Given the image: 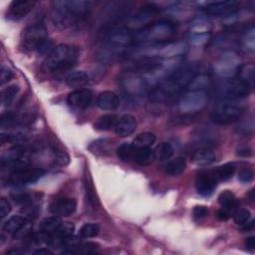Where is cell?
Listing matches in <instances>:
<instances>
[{"label":"cell","mask_w":255,"mask_h":255,"mask_svg":"<svg viewBox=\"0 0 255 255\" xmlns=\"http://www.w3.org/2000/svg\"><path fill=\"white\" fill-rule=\"evenodd\" d=\"M78 56L79 51L76 47L67 44L57 45L43 62L42 70L46 74L68 70L76 64Z\"/></svg>","instance_id":"obj_1"},{"label":"cell","mask_w":255,"mask_h":255,"mask_svg":"<svg viewBox=\"0 0 255 255\" xmlns=\"http://www.w3.org/2000/svg\"><path fill=\"white\" fill-rule=\"evenodd\" d=\"M177 28L170 20H161L149 24L135 32V44L144 42H154V44L171 41L176 34Z\"/></svg>","instance_id":"obj_2"},{"label":"cell","mask_w":255,"mask_h":255,"mask_svg":"<svg viewBox=\"0 0 255 255\" xmlns=\"http://www.w3.org/2000/svg\"><path fill=\"white\" fill-rule=\"evenodd\" d=\"M188 50L187 44L181 41H167L158 44H154L148 47L143 54L145 57L151 58H166L173 59L184 55Z\"/></svg>","instance_id":"obj_3"},{"label":"cell","mask_w":255,"mask_h":255,"mask_svg":"<svg viewBox=\"0 0 255 255\" xmlns=\"http://www.w3.org/2000/svg\"><path fill=\"white\" fill-rule=\"evenodd\" d=\"M240 60L238 56L232 52H224L215 62L214 71L215 73L224 79H231L237 75L240 68Z\"/></svg>","instance_id":"obj_4"},{"label":"cell","mask_w":255,"mask_h":255,"mask_svg":"<svg viewBox=\"0 0 255 255\" xmlns=\"http://www.w3.org/2000/svg\"><path fill=\"white\" fill-rule=\"evenodd\" d=\"M207 95L204 91H189L179 101L178 107L184 114L200 112L207 104Z\"/></svg>","instance_id":"obj_5"},{"label":"cell","mask_w":255,"mask_h":255,"mask_svg":"<svg viewBox=\"0 0 255 255\" xmlns=\"http://www.w3.org/2000/svg\"><path fill=\"white\" fill-rule=\"evenodd\" d=\"M120 83L125 92L131 97H142L147 91L145 79L132 71L124 72L120 77Z\"/></svg>","instance_id":"obj_6"},{"label":"cell","mask_w":255,"mask_h":255,"mask_svg":"<svg viewBox=\"0 0 255 255\" xmlns=\"http://www.w3.org/2000/svg\"><path fill=\"white\" fill-rule=\"evenodd\" d=\"M231 103H224L219 105L212 113L211 119L218 125H228L238 121L242 114L243 109L230 101Z\"/></svg>","instance_id":"obj_7"},{"label":"cell","mask_w":255,"mask_h":255,"mask_svg":"<svg viewBox=\"0 0 255 255\" xmlns=\"http://www.w3.org/2000/svg\"><path fill=\"white\" fill-rule=\"evenodd\" d=\"M47 39V30L42 23L32 24L22 33V45L29 51H36L37 48Z\"/></svg>","instance_id":"obj_8"},{"label":"cell","mask_w":255,"mask_h":255,"mask_svg":"<svg viewBox=\"0 0 255 255\" xmlns=\"http://www.w3.org/2000/svg\"><path fill=\"white\" fill-rule=\"evenodd\" d=\"M46 174L45 170L40 168H25L18 171L11 172L6 179L8 186H24L34 184L39 181Z\"/></svg>","instance_id":"obj_9"},{"label":"cell","mask_w":255,"mask_h":255,"mask_svg":"<svg viewBox=\"0 0 255 255\" xmlns=\"http://www.w3.org/2000/svg\"><path fill=\"white\" fill-rule=\"evenodd\" d=\"M250 87L239 79H229L219 88V95L227 101H235L249 95Z\"/></svg>","instance_id":"obj_10"},{"label":"cell","mask_w":255,"mask_h":255,"mask_svg":"<svg viewBox=\"0 0 255 255\" xmlns=\"http://www.w3.org/2000/svg\"><path fill=\"white\" fill-rule=\"evenodd\" d=\"M218 180L213 171H202L197 174L195 179V188L197 192L202 196H209L213 193Z\"/></svg>","instance_id":"obj_11"},{"label":"cell","mask_w":255,"mask_h":255,"mask_svg":"<svg viewBox=\"0 0 255 255\" xmlns=\"http://www.w3.org/2000/svg\"><path fill=\"white\" fill-rule=\"evenodd\" d=\"M77 208V202L71 197H60L55 199L49 207L50 212L53 215L59 217H66L72 215Z\"/></svg>","instance_id":"obj_12"},{"label":"cell","mask_w":255,"mask_h":255,"mask_svg":"<svg viewBox=\"0 0 255 255\" xmlns=\"http://www.w3.org/2000/svg\"><path fill=\"white\" fill-rule=\"evenodd\" d=\"M77 19L65 8L63 7L59 1L54 2V9L52 12V21L60 30L66 29L71 26Z\"/></svg>","instance_id":"obj_13"},{"label":"cell","mask_w":255,"mask_h":255,"mask_svg":"<svg viewBox=\"0 0 255 255\" xmlns=\"http://www.w3.org/2000/svg\"><path fill=\"white\" fill-rule=\"evenodd\" d=\"M237 10V2L217 1L208 3L204 7L206 15L209 16H231Z\"/></svg>","instance_id":"obj_14"},{"label":"cell","mask_w":255,"mask_h":255,"mask_svg":"<svg viewBox=\"0 0 255 255\" xmlns=\"http://www.w3.org/2000/svg\"><path fill=\"white\" fill-rule=\"evenodd\" d=\"M137 129V120L132 115H124L119 118L116 126L115 133L122 138H126L131 136Z\"/></svg>","instance_id":"obj_15"},{"label":"cell","mask_w":255,"mask_h":255,"mask_svg":"<svg viewBox=\"0 0 255 255\" xmlns=\"http://www.w3.org/2000/svg\"><path fill=\"white\" fill-rule=\"evenodd\" d=\"M93 100V94L90 90L79 89L70 93L67 97L69 106L77 109H87Z\"/></svg>","instance_id":"obj_16"},{"label":"cell","mask_w":255,"mask_h":255,"mask_svg":"<svg viewBox=\"0 0 255 255\" xmlns=\"http://www.w3.org/2000/svg\"><path fill=\"white\" fill-rule=\"evenodd\" d=\"M59 3L65 7L77 20L87 15L91 2L84 0H62Z\"/></svg>","instance_id":"obj_17"},{"label":"cell","mask_w":255,"mask_h":255,"mask_svg":"<svg viewBox=\"0 0 255 255\" xmlns=\"http://www.w3.org/2000/svg\"><path fill=\"white\" fill-rule=\"evenodd\" d=\"M36 1L32 0H14L9 7V15L14 19L25 17L35 6Z\"/></svg>","instance_id":"obj_18"},{"label":"cell","mask_w":255,"mask_h":255,"mask_svg":"<svg viewBox=\"0 0 255 255\" xmlns=\"http://www.w3.org/2000/svg\"><path fill=\"white\" fill-rule=\"evenodd\" d=\"M97 105L101 110L114 111L120 106V99L116 93L104 91L98 96Z\"/></svg>","instance_id":"obj_19"},{"label":"cell","mask_w":255,"mask_h":255,"mask_svg":"<svg viewBox=\"0 0 255 255\" xmlns=\"http://www.w3.org/2000/svg\"><path fill=\"white\" fill-rule=\"evenodd\" d=\"M216 160V155L210 149H200L191 156V162L196 166H209Z\"/></svg>","instance_id":"obj_20"},{"label":"cell","mask_w":255,"mask_h":255,"mask_svg":"<svg viewBox=\"0 0 255 255\" xmlns=\"http://www.w3.org/2000/svg\"><path fill=\"white\" fill-rule=\"evenodd\" d=\"M65 82L70 88H75L79 90L80 88H83L88 84L89 76L83 71H74L66 77Z\"/></svg>","instance_id":"obj_21"},{"label":"cell","mask_w":255,"mask_h":255,"mask_svg":"<svg viewBox=\"0 0 255 255\" xmlns=\"http://www.w3.org/2000/svg\"><path fill=\"white\" fill-rule=\"evenodd\" d=\"M186 168H187L186 159L183 157H178L166 165L165 172L170 177H179L185 172Z\"/></svg>","instance_id":"obj_22"},{"label":"cell","mask_w":255,"mask_h":255,"mask_svg":"<svg viewBox=\"0 0 255 255\" xmlns=\"http://www.w3.org/2000/svg\"><path fill=\"white\" fill-rule=\"evenodd\" d=\"M62 224H63V221L61 220V218L59 216L54 215V216L45 218L41 222L40 229H41V231H43L45 233H48L53 237L58 233Z\"/></svg>","instance_id":"obj_23"},{"label":"cell","mask_w":255,"mask_h":255,"mask_svg":"<svg viewBox=\"0 0 255 255\" xmlns=\"http://www.w3.org/2000/svg\"><path fill=\"white\" fill-rule=\"evenodd\" d=\"M156 160L155 153L151 148H136L134 161L140 166H149Z\"/></svg>","instance_id":"obj_24"},{"label":"cell","mask_w":255,"mask_h":255,"mask_svg":"<svg viewBox=\"0 0 255 255\" xmlns=\"http://www.w3.org/2000/svg\"><path fill=\"white\" fill-rule=\"evenodd\" d=\"M119 117L116 114H106L96 121L95 129L99 131H110L115 129Z\"/></svg>","instance_id":"obj_25"},{"label":"cell","mask_w":255,"mask_h":255,"mask_svg":"<svg viewBox=\"0 0 255 255\" xmlns=\"http://www.w3.org/2000/svg\"><path fill=\"white\" fill-rule=\"evenodd\" d=\"M26 154H27V150L22 145L21 146L12 147L11 149L7 150L2 155V157H1V164L23 160V158L25 157Z\"/></svg>","instance_id":"obj_26"},{"label":"cell","mask_w":255,"mask_h":255,"mask_svg":"<svg viewBox=\"0 0 255 255\" xmlns=\"http://www.w3.org/2000/svg\"><path fill=\"white\" fill-rule=\"evenodd\" d=\"M89 151L96 156H107L111 153L112 143L108 140H97L91 143L88 147Z\"/></svg>","instance_id":"obj_27"},{"label":"cell","mask_w":255,"mask_h":255,"mask_svg":"<svg viewBox=\"0 0 255 255\" xmlns=\"http://www.w3.org/2000/svg\"><path fill=\"white\" fill-rule=\"evenodd\" d=\"M85 189H86V196L87 200L89 201L90 205H92L94 208H97L100 205L99 197L96 192V189L93 184V180L90 175H85Z\"/></svg>","instance_id":"obj_28"},{"label":"cell","mask_w":255,"mask_h":255,"mask_svg":"<svg viewBox=\"0 0 255 255\" xmlns=\"http://www.w3.org/2000/svg\"><path fill=\"white\" fill-rule=\"evenodd\" d=\"M29 220L20 215H13L8 220H6L3 224V230L7 233L14 234L16 231H18L23 225H25Z\"/></svg>","instance_id":"obj_29"},{"label":"cell","mask_w":255,"mask_h":255,"mask_svg":"<svg viewBox=\"0 0 255 255\" xmlns=\"http://www.w3.org/2000/svg\"><path fill=\"white\" fill-rule=\"evenodd\" d=\"M135 152H136V147L133 144L125 143L118 147L117 156L122 162L129 163L132 160H134Z\"/></svg>","instance_id":"obj_30"},{"label":"cell","mask_w":255,"mask_h":255,"mask_svg":"<svg viewBox=\"0 0 255 255\" xmlns=\"http://www.w3.org/2000/svg\"><path fill=\"white\" fill-rule=\"evenodd\" d=\"M213 172L218 181L224 182V181L230 180L234 176V174L236 172V167L234 164L228 163V164H224V165L218 167Z\"/></svg>","instance_id":"obj_31"},{"label":"cell","mask_w":255,"mask_h":255,"mask_svg":"<svg viewBox=\"0 0 255 255\" xmlns=\"http://www.w3.org/2000/svg\"><path fill=\"white\" fill-rule=\"evenodd\" d=\"M254 73H255L254 66L252 64H246V65L240 66L237 75L239 76V80H241L242 82L247 84L250 88H252L254 83Z\"/></svg>","instance_id":"obj_32"},{"label":"cell","mask_w":255,"mask_h":255,"mask_svg":"<svg viewBox=\"0 0 255 255\" xmlns=\"http://www.w3.org/2000/svg\"><path fill=\"white\" fill-rule=\"evenodd\" d=\"M38 193H30L26 191H15L11 193V198L18 204L27 205L31 203H35L36 199H39Z\"/></svg>","instance_id":"obj_33"},{"label":"cell","mask_w":255,"mask_h":255,"mask_svg":"<svg viewBox=\"0 0 255 255\" xmlns=\"http://www.w3.org/2000/svg\"><path fill=\"white\" fill-rule=\"evenodd\" d=\"M210 79L207 75L197 74L188 86L189 91H204L209 86Z\"/></svg>","instance_id":"obj_34"},{"label":"cell","mask_w":255,"mask_h":255,"mask_svg":"<svg viewBox=\"0 0 255 255\" xmlns=\"http://www.w3.org/2000/svg\"><path fill=\"white\" fill-rule=\"evenodd\" d=\"M155 157L160 162L170 160L174 156V149L169 143H161L154 151Z\"/></svg>","instance_id":"obj_35"},{"label":"cell","mask_w":255,"mask_h":255,"mask_svg":"<svg viewBox=\"0 0 255 255\" xmlns=\"http://www.w3.org/2000/svg\"><path fill=\"white\" fill-rule=\"evenodd\" d=\"M1 143H10L16 146H21L29 141V137L23 133H16V134H1Z\"/></svg>","instance_id":"obj_36"},{"label":"cell","mask_w":255,"mask_h":255,"mask_svg":"<svg viewBox=\"0 0 255 255\" xmlns=\"http://www.w3.org/2000/svg\"><path fill=\"white\" fill-rule=\"evenodd\" d=\"M157 137L154 133H142L134 140L133 145L136 148H150L155 144Z\"/></svg>","instance_id":"obj_37"},{"label":"cell","mask_w":255,"mask_h":255,"mask_svg":"<svg viewBox=\"0 0 255 255\" xmlns=\"http://www.w3.org/2000/svg\"><path fill=\"white\" fill-rule=\"evenodd\" d=\"M242 48L245 49L249 53H254L255 51V29L251 26L249 29L246 30L244 33L242 40H241Z\"/></svg>","instance_id":"obj_38"},{"label":"cell","mask_w":255,"mask_h":255,"mask_svg":"<svg viewBox=\"0 0 255 255\" xmlns=\"http://www.w3.org/2000/svg\"><path fill=\"white\" fill-rule=\"evenodd\" d=\"M211 28L210 23L204 18H197L192 21L191 25V33L192 34H202L209 33Z\"/></svg>","instance_id":"obj_39"},{"label":"cell","mask_w":255,"mask_h":255,"mask_svg":"<svg viewBox=\"0 0 255 255\" xmlns=\"http://www.w3.org/2000/svg\"><path fill=\"white\" fill-rule=\"evenodd\" d=\"M20 88L17 85H10L2 90L1 101L5 106H9L19 93Z\"/></svg>","instance_id":"obj_40"},{"label":"cell","mask_w":255,"mask_h":255,"mask_svg":"<svg viewBox=\"0 0 255 255\" xmlns=\"http://www.w3.org/2000/svg\"><path fill=\"white\" fill-rule=\"evenodd\" d=\"M100 232V226L97 223H85L79 230V235L82 238H94Z\"/></svg>","instance_id":"obj_41"},{"label":"cell","mask_w":255,"mask_h":255,"mask_svg":"<svg viewBox=\"0 0 255 255\" xmlns=\"http://www.w3.org/2000/svg\"><path fill=\"white\" fill-rule=\"evenodd\" d=\"M218 202L222 207L236 208L237 201L234 193L231 191H224L218 196Z\"/></svg>","instance_id":"obj_42"},{"label":"cell","mask_w":255,"mask_h":255,"mask_svg":"<svg viewBox=\"0 0 255 255\" xmlns=\"http://www.w3.org/2000/svg\"><path fill=\"white\" fill-rule=\"evenodd\" d=\"M233 220L237 225H243L250 219V211L247 208H239L233 212Z\"/></svg>","instance_id":"obj_43"},{"label":"cell","mask_w":255,"mask_h":255,"mask_svg":"<svg viewBox=\"0 0 255 255\" xmlns=\"http://www.w3.org/2000/svg\"><path fill=\"white\" fill-rule=\"evenodd\" d=\"M209 40V33H202V34H192L191 33L190 42L196 47H201L205 45Z\"/></svg>","instance_id":"obj_44"},{"label":"cell","mask_w":255,"mask_h":255,"mask_svg":"<svg viewBox=\"0 0 255 255\" xmlns=\"http://www.w3.org/2000/svg\"><path fill=\"white\" fill-rule=\"evenodd\" d=\"M31 235H32V226L29 221L13 234L15 239H24V238H28Z\"/></svg>","instance_id":"obj_45"},{"label":"cell","mask_w":255,"mask_h":255,"mask_svg":"<svg viewBox=\"0 0 255 255\" xmlns=\"http://www.w3.org/2000/svg\"><path fill=\"white\" fill-rule=\"evenodd\" d=\"M54 157H55V162L62 167L67 166L70 163V157L69 155L62 151V150H55L54 152Z\"/></svg>","instance_id":"obj_46"},{"label":"cell","mask_w":255,"mask_h":255,"mask_svg":"<svg viewBox=\"0 0 255 255\" xmlns=\"http://www.w3.org/2000/svg\"><path fill=\"white\" fill-rule=\"evenodd\" d=\"M192 215L196 221H200L208 215V208L205 205H195L192 210Z\"/></svg>","instance_id":"obj_47"},{"label":"cell","mask_w":255,"mask_h":255,"mask_svg":"<svg viewBox=\"0 0 255 255\" xmlns=\"http://www.w3.org/2000/svg\"><path fill=\"white\" fill-rule=\"evenodd\" d=\"M253 177H254V172L250 168H244L240 170V172L238 173V180L242 184L250 183L253 180Z\"/></svg>","instance_id":"obj_48"},{"label":"cell","mask_w":255,"mask_h":255,"mask_svg":"<svg viewBox=\"0 0 255 255\" xmlns=\"http://www.w3.org/2000/svg\"><path fill=\"white\" fill-rule=\"evenodd\" d=\"M56 46H54V43L50 40V39H47L45 40L38 48H37V52L39 54H42V55H49L55 48Z\"/></svg>","instance_id":"obj_49"},{"label":"cell","mask_w":255,"mask_h":255,"mask_svg":"<svg viewBox=\"0 0 255 255\" xmlns=\"http://www.w3.org/2000/svg\"><path fill=\"white\" fill-rule=\"evenodd\" d=\"M11 211V205L9 203V201L2 197L1 199H0V217H1L2 219L5 218Z\"/></svg>","instance_id":"obj_50"},{"label":"cell","mask_w":255,"mask_h":255,"mask_svg":"<svg viewBox=\"0 0 255 255\" xmlns=\"http://www.w3.org/2000/svg\"><path fill=\"white\" fill-rule=\"evenodd\" d=\"M13 78V72L5 66L1 67V72H0V83L3 86L8 83Z\"/></svg>","instance_id":"obj_51"},{"label":"cell","mask_w":255,"mask_h":255,"mask_svg":"<svg viewBox=\"0 0 255 255\" xmlns=\"http://www.w3.org/2000/svg\"><path fill=\"white\" fill-rule=\"evenodd\" d=\"M235 208L233 207H221L217 212V217L220 220H227L231 216V214H233Z\"/></svg>","instance_id":"obj_52"},{"label":"cell","mask_w":255,"mask_h":255,"mask_svg":"<svg viewBox=\"0 0 255 255\" xmlns=\"http://www.w3.org/2000/svg\"><path fill=\"white\" fill-rule=\"evenodd\" d=\"M245 247L250 251H252L255 248V237L254 236H250V237L246 238Z\"/></svg>","instance_id":"obj_53"},{"label":"cell","mask_w":255,"mask_h":255,"mask_svg":"<svg viewBox=\"0 0 255 255\" xmlns=\"http://www.w3.org/2000/svg\"><path fill=\"white\" fill-rule=\"evenodd\" d=\"M33 254L35 255H52L53 252L51 250H49L48 248H40V249H37L33 252Z\"/></svg>","instance_id":"obj_54"},{"label":"cell","mask_w":255,"mask_h":255,"mask_svg":"<svg viewBox=\"0 0 255 255\" xmlns=\"http://www.w3.org/2000/svg\"><path fill=\"white\" fill-rule=\"evenodd\" d=\"M237 154L241 157H250L252 154V151L249 148H242V149L238 150Z\"/></svg>","instance_id":"obj_55"}]
</instances>
